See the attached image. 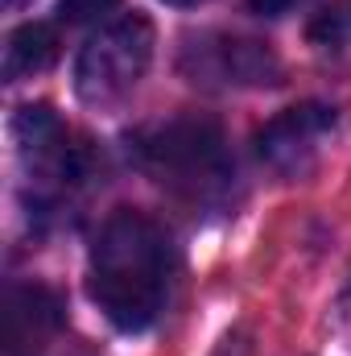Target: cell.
Instances as JSON below:
<instances>
[{"label": "cell", "instance_id": "obj_14", "mask_svg": "<svg viewBox=\"0 0 351 356\" xmlns=\"http://www.w3.org/2000/svg\"><path fill=\"white\" fill-rule=\"evenodd\" d=\"M8 4H17V0H8Z\"/></svg>", "mask_w": 351, "mask_h": 356}, {"label": "cell", "instance_id": "obj_2", "mask_svg": "<svg viewBox=\"0 0 351 356\" xmlns=\"http://www.w3.org/2000/svg\"><path fill=\"white\" fill-rule=\"evenodd\" d=\"M132 154L141 170L157 178L166 191L190 203H223L232 195V154L223 129L207 116H178L166 124L141 129L132 137Z\"/></svg>", "mask_w": 351, "mask_h": 356}, {"label": "cell", "instance_id": "obj_5", "mask_svg": "<svg viewBox=\"0 0 351 356\" xmlns=\"http://www.w3.org/2000/svg\"><path fill=\"white\" fill-rule=\"evenodd\" d=\"M335 124H339V112L331 104H318V99L293 104L257 129V158L285 178L310 175Z\"/></svg>", "mask_w": 351, "mask_h": 356}, {"label": "cell", "instance_id": "obj_6", "mask_svg": "<svg viewBox=\"0 0 351 356\" xmlns=\"http://www.w3.org/2000/svg\"><path fill=\"white\" fill-rule=\"evenodd\" d=\"M12 137L25 162V175L46 191H62L79 178V149L71 145L67 124L50 104H25L12 116Z\"/></svg>", "mask_w": 351, "mask_h": 356}, {"label": "cell", "instance_id": "obj_7", "mask_svg": "<svg viewBox=\"0 0 351 356\" xmlns=\"http://www.w3.org/2000/svg\"><path fill=\"white\" fill-rule=\"evenodd\" d=\"M58 58V38L50 25L42 21H25L8 33V46H4V79L17 83V79H29V75H42L46 67H54Z\"/></svg>", "mask_w": 351, "mask_h": 356}, {"label": "cell", "instance_id": "obj_12", "mask_svg": "<svg viewBox=\"0 0 351 356\" xmlns=\"http://www.w3.org/2000/svg\"><path fill=\"white\" fill-rule=\"evenodd\" d=\"M162 4H174V8H198V4H207V0H162Z\"/></svg>", "mask_w": 351, "mask_h": 356}, {"label": "cell", "instance_id": "obj_3", "mask_svg": "<svg viewBox=\"0 0 351 356\" xmlns=\"http://www.w3.org/2000/svg\"><path fill=\"white\" fill-rule=\"evenodd\" d=\"M153 63V21L145 13H124L99 33H91L75 58V95L91 108L124 99L145 79Z\"/></svg>", "mask_w": 351, "mask_h": 356}, {"label": "cell", "instance_id": "obj_1", "mask_svg": "<svg viewBox=\"0 0 351 356\" xmlns=\"http://www.w3.org/2000/svg\"><path fill=\"white\" fill-rule=\"evenodd\" d=\"M174 241L170 232L132 207L103 220L87 257V294L103 319L120 332H145L162 319L174 282Z\"/></svg>", "mask_w": 351, "mask_h": 356}, {"label": "cell", "instance_id": "obj_11", "mask_svg": "<svg viewBox=\"0 0 351 356\" xmlns=\"http://www.w3.org/2000/svg\"><path fill=\"white\" fill-rule=\"evenodd\" d=\"M293 0H252V8L257 13H268V17H277V13H285Z\"/></svg>", "mask_w": 351, "mask_h": 356}, {"label": "cell", "instance_id": "obj_9", "mask_svg": "<svg viewBox=\"0 0 351 356\" xmlns=\"http://www.w3.org/2000/svg\"><path fill=\"white\" fill-rule=\"evenodd\" d=\"M310 38L323 46H351V0H335L327 13H318Z\"/></svg>", "mask_w": 351, "mask_h": 356}, {"label": "cell", "instance_id": "obj_4", "mask_svg": "<svg viewBox=\"0 0 351 356\" xmlns=\"http://www.w3.org/2000/svg\"><path fill=\"white\" fill-rule=\"evenodd\" d=\"M178 71L194 88L211 91H248V88H277L285 67L277 50L261 38L244 33H198L182 46Z\"/></svg>", "mask_w": 351, "mask_h": 356}, {"label": "cell", "instance_id": "obj_13", "mask_svg": "<svg viewBox=\"0 0 351 356\" xmlns=\"http://www.w3.org/2000/svg\"><path fill=\"white\" fill-rule=\"evenodd\" d=\"M4 356H21V353H17V344H8V353H4Z\"/></svg>", "mask_w": 351, "mask_h": 356}, {"label": "cell", "instance_id": "obj_10", "mask_svg": "<svg viewBox=\"0 0 351 356\" xmlns=\"http://www.w3.org/2000/svg\"><path fill=\"white\" fill-rule=\"evenodd\" d=\"M120 0H58V21L62 25H83V21H95L103 13H112Z\"/></svg>", "mask_w": 351, "mask_h": 356}, {"label": "cell", "instance_id": "obj_8", "mask_svg": "<svg viewBox=\"0 0 351 356\" xmlns=\"http://www.w3.org/2000/svg\"><path fill=\"white\" fill-rule=\"evenodd\" d=\"M62 302L46 286H21L8 298V327H58Z\"/></svg>", "mask_w": 351, "mask_h": 356}]
</instances>
